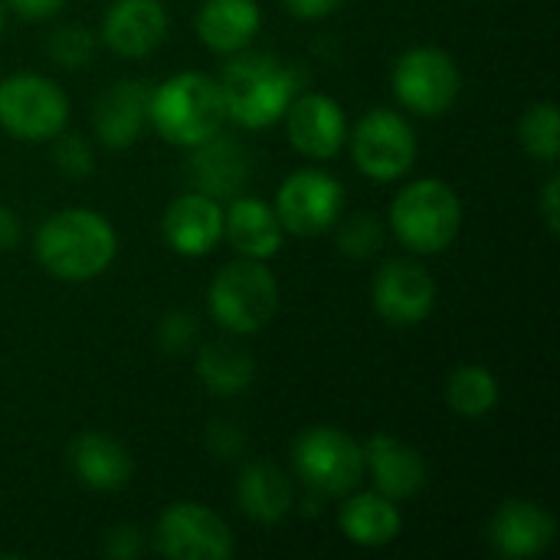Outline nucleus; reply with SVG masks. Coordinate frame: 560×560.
<instances>
[{"instance_id":"25","label":"nucleus","mask_w":560,"mask_h":560,"mask_svg":"<svg viewBox=\"0 0 560 560\" xmlns=\"http://www.w3.org/2000/svg\"><path fill=\"white\" fill-rule=\"evenodd\" d=\"M197 374L213 397H236L253 384L256 364L236 345H207L197 354Z\"/></svg>"},{"instance_id":"33","label":"nucleus","mask_w":560,"mask_h":560,"mask_svg":"<svg viewBox=\"0 0 560 560\" xmlns=\"http://www.w3.org/2000/svg\"><path fill=\"white\" fill-rule=\"evenodd\" d=\"M207 446L213 453H220L223 459H230V456H236L243 450V433L236 427H230V423H213L210 436H207Z\"/></svg>"},{"instance_id":"10","label":"nucleus","mask_w":560,"mask_h":560,"mask_svg":"<svg viewBox=\"0 0 560 560\" xmlns=\"http://www.w3.org/2000/svg\"><path fill=\"white\" fill-rule=\"evenodd\" d=\"M154 548L171 560H230L236 551L226 522L200 502L171 505L158 518Z\"/></svg>"},{"instance_id":"3","label":"nucleus","mask_w":560,"mask_h":560,"mask_svg":"<svg viewBox=\"0 0 560 560\" xmlns=\"http://www.w3.org/2000/svg\"><path fill=\"white\" fill-rule=\"evenodd\" d=\"M148 121L177 148H197L226 121L217 79L203 72H177L151 92Z\"/></svg>"},{"instance_id":"11","label":"nucleus","mask_w":560,"mask_h":560,"mask_svg":"<svg viewBox=\"0 0 560 560\" xmlns=\"http://www.w3.org/2000/svg\"><path fill=\"white\" fill-rule=\"evenodd\" d=\"M272 210H276L285 233L318 236L341 220L345 187L331 174L305 167V171H295L282 180Z\"/></svg>"},{"instance_id":"29","label":"nucleus","mask_w":560,"mask_h":560,"mask_svg":"<svg viewBox=\"0 0 560 560\" xmlns=\"http://www.w3.org/2000/svg\"><path fill=\"white\" fill-rule=\"evenodd\" d=\"M52 161L69 177H89L95 167V154L85 144V138L82 135H62V131L52 138Z\"/></svg>"},{"instance_id":"32","label":"nucleus","mask_w":560,"mask_h":560,"mask_svg":"<svg viewBox=\"0 0 560 560\" xmlns=\"http://www.w3.org/2000/svg\"><path fill=\"white\" fill-rule=\"evenodd\" d=\"M102 551L115 560L138 558V555H141V532H138L135 525H118V528L105 532V545H102Z\"/></svg>"},{"instance_id":"20","label":"nucleus","mask_w":560,"mask_h":560,"mask_svg":"<svg viewBox=\"0 0 560 560\" xmlns=\"http://www.w3.org/2000/svg\"><path fill=\"white\" fill-rule=\"evenodd\" d=\"M223 236L230 240V246L240 256L266 262L282 249L285 230H282L276 210L266 200L236 194L230 200V207L223 210Z\"/></svg>"},{"instance_id":"1","label":"nucleus","mask_w":560,"mask_h":560,"mask_svg":"<svg viewBox=\"0 0 560 560\" xmlns=\"http://www.w3.org/2000/svg\"><path fill=\"white\" fill-rule=\"evenodd\" d=\"M33 253L52 279L89 282L112 266L118 236L98 210L66 207L39 223Z\"/></svg>"},{"instance_id":"23","label":"nucleus","mask_w":560,"mask_h":560,"mask_svg":"<svg viewBox=\"0 0 560 560\" xmlns=\"http://www.w3.org/2000/svg\"><path fill=\"white\" fill-rule=\"evenodd\" d=\"M262 26L256 0H203L197 13V36L207 49L233 56L246 49Z\"/></svg>"},{"instance_id":"2","label":"nucleus","mask_w":560,"mask_h":560,"mask_svg":"<svg viewBox=\"0 0 560 560\" xmlns=\"http://www.w3.org/2000/svg\"><path fill=\"white\" fill-rule=\"evenodd\" d=\"M217 85L226 118H233L249 131H262L276 125L292 105V98L299 95V79L292 66H285L279 56L246 52V49L233 52Z\"/></svg>"},{"instance_id":"21","label":"nucleus","mask_w":560,"mask_h":560,"mask_svg":"<svg viewBox=\"0 0 560 560\" xmlns=\"http://www.w3.org/2000/svg\"><path fill=\"white\" fill-rule=\"evenodd\" d=\"M69 466L92 492H121L135 472L128 450L102 433H79L69 446Z\"/></svg>"},{"instance_id":"12","label":"nucleus","mask_w":560,"mask_h":560,"mask_svg":"<svg viewBox=\"0 0 560 560\" xmlns=\"http://www.w3.org/2000/svg\"><path fill=\"white\" fill-rule=\"evenodd\" d=\"M374 312L397 328L420 325L433 315L436 308V282L433 276L410 259H394L387 262L371 289Z\"/></svg>"},{"instance_id":"6","label":"nucleus","mask_w":560,"mask_h":560,"mask_svg":"<svg viewBox=\"0 0 560 560\" xmlns=\"http://www.w3.org/2000/svg\"><path fill=\"white\" fill-rule=\"evenodd\" d=\"M292 463L299 479L322 495H348L364 479L361 443L338 427H312L292 446Z\"/></svg>"},{"instance_id":"19","label":"nucleus","mask_w":560,"mask_h":560,"mask_svg":"<svg viewBox=\"0 0 560 560\" xmlns=\"http://www.w3.org/2000/svg\"><path fill=\"white\" fill-rule=\"evenodd\" d=\"M148 102L151 92L138 79H121L108 85L95 105V135L105 148L125 151L138 141L148 121Z\"/></svg>"},{"instance_id":"27","label":"nucleus","mask_w":560,"mask_h":560,"mask_svg":"<svg viewBox=\"0 0 560 560\" xmlns=\"http://www.w3.org/2000/svg\"><path fill=\"white\" fill-rule=\"evenodd\" d=\"M522 148L545 164H555L560 154V115L555 102H538L525 112L518 128Z\"/></svg>"},{"instance_id":"22","label":"nucleus","mask_w":560,"mask_h":560,"mask_svg":"<svg viewBox=\"0 0 560 560\" xmlns=\"http://www.w3.org/2000/svg\"><path fill=\"white\" fill-rule=\"evenodd\" d=\"M338 525L341 535L358 548H387L390 541H397L404 515L397 502L381 492H348L338 509Z\"/></svg>"},{"instance_id":"16","label":"nucleus","mask_w":560,"mask_h":560,"mask_svg":"<svg viewBox=\"0 0 560 560\" xmlns=\"http://www.w3.org/2000/svg\"><path fill=\"white\" fill-rule=\"evenodd\" d=\"M161 230L177 256H207L223 240V203L200 190L180 194L167 203Z\"/></svg>"},{"instance_id":"36","label":"nucleus","mask_w":560,"mask_h":560,"mask_svg":"<svg viewBox=\"0 0 560 560\" xmlns=\"http://www.w3.org/2000/svg\"><path fill=\"white\" fill-rule=\"evenodd\" d=\"M541 217H545V223H548L551 236H558L560 233V177L558 174H551V177H548V184H545V190H541Z\"/></svg>"},{"instance_id":"17","label":"nucleus","mask_w":560,"mask_h":560,"mask_svg":"<svg viewBox=\"0 0 560 560\" xmlns=\"http://www.w3.org/2000/svg\"><path fill=\"white\" fill-rule=\"evenodd\" d=\"M555 535H558L555 515L528 499H509L489 525L492 548L509 560H528L545 555L555 545Z\"/></svg>"},{"instance_id":"13","label":"nucleus","mask_w":560,"mask_h":560,"mask_svg":"<svg viewBox=\"0 0 560 560\" xmlns=\"http://www.w3.org/2000/svg\"><path fill=\"white\" fill-rule=\"evenodd\" d=\"M282 118H285L292 148L308 161H328L348 141V118L341 105L322 92L295 95Z\"/></svg>"},{"instance_id":"30","label":"nucleus","mask_w":560,"mask_h":560,"mask_svg":"<svg viewBox=\"0 0 560 560\" xmlns=\"http://www.w3.org/2000/svg\"><path fill=\"white\" fill-rule=\"evenodd\" d=\"M381 240H384V230H381V223H377L374 217H368V213L351 217V220L341 226V236H338L341 253L358 256V259L377 253V249H381Z\"/></svg>"},{"instance_id":"7","label":"nucleus","mask_w":560,"mask_h":560,"mask_svg":"<svg viewBox=\"0 0 560 560\" xmlns=\"http://www.w3.org/2000/svg\"><path fill=\"white\" fill-rule=\"evenodd\" d=\"M69 121L66 92L36 72L0 79V128L20 141H52Z\"/></svg>"},{"instance_id":"26","label":"nucleus","mask_w":560,"mask_h":560,"mask_svg":"<svg viewBox=\"0 0 560 560\" xmlns=\"http://www.w3.org/2000/svg\"><path fill=\"white\" fill-rule=\"evenodd\" d=\"M446 404L466 420L489 417L499 404V381L482 364H463L446 381Z\"/></svg>"},{"instance_id":"34","label":"nucleus","mask_w":560,"mask_h":560,"mask_svg":"<svg viewBox=\"0 0 560 560\" xmlns=\"http://www.w3.org/2000/svg\"><path fill=\"white\" fill-rule=\"evenodd\" d=\"M345 0H282V7L299 20H325L331 16Z\"/></svg>"},{"instance_id":"24","label":"nucleus","mask_w":560,"mask_h":560,"mask_svg":"<svg viewBox=\"0 0 560 560\" xmlns=\"http://www.w3.org/2000/svg\"><path fill=\"white\" fill-rule=\"evenodd\" d=\"M236 502L243 515H249L259 525L282 522L295 505V486L292 479L269 466V463H249L236 479Z\"/></svg>"},{"instance_id":"18","label":"nucleus","mask_w":560,"mask_h":560,"mask_svg":"<svg viewBox=\"0 0 560 560\" xmlns=\"http://www.w3.org/2000/svg\"><path fill=\"white\" fill-rule=\"evenodd\" d=\"M190 151H194L190 180L200 194L213 200H233L236 194H243L253 171H249V154L233 138H220L217 131L213 138L200 141Z\"/></svg>"},{"instance_id":"38","label":"nucleus","mask_w":560,"mask_h":560,"mask_svg":"<svg viewBox=\"0 0 560 560\" xmlns=\"http://www.w3.org/2000/svg\"><path fill=\"white\" fill-rule=\"evenodd\" d=\"M3 20H7V10H3V3H0V33H3Z\"/></svg>"},{"instance_id":"4","label":"nucleus","mask_w":560,"mask_h":560,"mask_svg":"<svg viewBox=\"0 0 560 560\" xmlns=\"http://www.w3.org/2000/svg\"><path fill=\"white\" fill-rule=\"evenodd\" d=\"M390 230L410 253L436 256L450 249L463 230V200L446 180L420 177L394 197Z\"/></svg>"},{"instance_id":"35","label":"nucleus","mask_w":560,"mask_h":560,"mask_svg":"<svg viewBox=\"0 0 560 560\" xmlns=\"http://www.w3.org/2000/svg\"><path fill=\"white\" fill-rule=\"evenodd\" d=\"M7 7L23 20H49L66 7V0H7Z\"/></svg>"},{"instance_id":"15","label":"nucleus","mask_w":560,"mask_h":560,"mask_svg":"<svg viewBox=\"0 0 560 560\" xmlns=\"http://www.w3.org/2000/svg\"><path fill=\"white\" fill-rule=\"evenodd\" d=\"M167 30L171 16L161 0H115L102 20V43L125 59H141L164 43Z\"/></svg>"},{"instance_id":"5","label":"nucleus","mask_w":560,"mask_h":560,"mask_svg":"<svg viewBox=\"0 0 560 560\" xmlns=\"http://www.w3.org/2000/svg\"><path fill=\"white\" fill-rule=\"evenodd\" d=\"M210 318L230 335H256L279 312V282L262 259L226 262L207 292Z\"/></svg>"},{"instance_id":"37","label":"nucleus","mask_w":560,"mask_h":560,"mask_svg":"<svg viewBox=\"0 0 560 560\" xmlns=\"http://www.w3.org/2000/svg\"><path fill=\"white\" fill-rule=\"evenodd\" d=\"M20 243V217L0 203V253L13 249Z\"/></svg>"},{"instance_id":"9","label":"nucleus","mask_w":560,"mask_h":560,"mask_svg":"<svg viewBox=\"0 0 560 560\" xmlns=\"http://www.w3.org/2000/svg\"><path fill=\"white\" fill-rule=\"evenodd\" d=\"M351 158L371 180H400L417 161V135L410 121L390 108L368 112L351 135Z\"/></svg>"},{"instance_id":"14","label":"nucleus","mask_w":560,"mask_h":560,"mask_svg":"<svg viewBox=\"0 0 560 560\" xmlns=\"http://www.w3.org/2000/svg\"><path fill=\"white\" fill-rule=\"evenodd\" d=\"M361 450H364V476H371L374 492H381L394 502H404L427 489V482H430L427 459L410 443L377 433Z\"/></svg>"},{"instance_id":"31","label":"nucleus","mask_w":560,"mask_h":560,"mask_svg":"<svg viewBox=\"0 0 560 560\" xmlns=\"http://www.w3.org/2000/svg\"><path fill=\"white\" fill-rule=\"evenodd\" d=\"M194 338H197V318L187 315V312H171V315L161 322V328H158V341H161V348L171 351V354L187 351Z\"/></svg>"},{"instance_id":"8","label":"nucleus","mask_w":560,"mask_h":560,"mask_svg":"<svg viewBox=\"0 0 560 560\" xmlns=\"http://www.w3.org/2000/svg\"><path fill=\"white\" fill-rule=\"evenodd\" d=\"M397 102L423 118H440L446 115L463 89V75L456 59L446 49L436 46H417L407 49L390 75Z\"/></svg>"},{"instance_id":"28","label":"nucleus","mask_w":560,"mask_h":560,"mask_svg":"<svg viewBox=\"0 0 560 560\" xmlns=\"http://www.w3.org/2000/svg\"><path fill=\"white\" fill-rule=\"evenodd\" d=\"M95 33L79 23H66L49 36V59L62 69H82L95 56Z\"/></svg>"}]
</instances>
